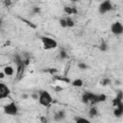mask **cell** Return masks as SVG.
Masks as SVG:
<instances>
[{
  "label": "cell",
  "instance_id": "2",
  "mask_svg": "<svg viewBox=\"0 0 123 123\" xmlns=\"http://www.w3.org/2000/svg\"><path fill=\"white\" fill-rule=\"evenodd\" d=\"M41 42H42V47L44 50H51V49H55L58 46V42L57 40H55L52 37H40Z\"/></svg>",
  "mask_w": 123,
  "mask_h": 123
},
{
  "label": "cell",
  "instance_id": "20",
  "mask_svg": "<svg viewBox=\"0 0 123 123\" xmlns=\"http://www.w3.org/2000/svg\"><path fill=\"white\" fill-rule=\"evenodd\" d=\"M60 58L61 59H66L67 58V54H66V52L64 50H61V52H60Z\"/></svg>",
  "mask_w": 123,
  "mask_h": 123
},
{
  "label": "cell",
  "instance_id": "14",
  "mask_svg": "<svg viewBox=\"0 0 123 123\" xmlns=\"http://www.w3.org/2000/svg\"><path fill=\"white\" fill-rule=\"evenodd\" d=\"M75 123H91L87 118L85 117H76Z\"/></svg>",
  "mask_w": 123,
  "mask_h": 123
},
{
  "label": "cell",
  "instance_id": "1",
  "mask_svg": "<svg viewBox=\"0 0 123 123\" xmlns=\"http://www.w3.org/2000/svg\"><path fill=\"white\" fill-rule=\"evenodd\" d=\"M37 100H38V103H39L41 106H43V107H49L50 104H51L52 101H53V98H52L51 94H50L48 91L43 90V91H41V92L39 93Z\"/></svg>",
  "mask_w": 123,
  "mask_h": 123
},
{
  "label": "cell",
  "instance_id": "10",
  "mask_svg": "<svg viewBox=\"0 0 123 123\" xmlns=\"http://www.w3.org/2000/svg\"><path fill=\"white\" fill-rule=\"evenodd\" d=\"M113 114L116 117H120L123 114V105L118 106V107H115L114 108V111H113Z\"/></svg>",
  "mask_w": 123,
  "mask_h": 123
},
{
  "label": "cell",
  "instance_id": "13",
  "mask_svg": "<svg viewBox=\"0 0 123 123\" xmlns=\"http://www.w3.org/2000/svg\"><path fill=\"white\" fill-rule=\"evenodd\" d=\"M107 99V96L105 94H96V103L105 102Z\"/></svg>",
  "mask_w": 123,
  "mask_h": 123
},
{
  "label": "cell",
  "instance_id": "19",
  "mask_svg": "<svg viewBox=\"0 0 123 123\" xmlns=\"http://www.w3.org/2000/svg\"><path fill=\"white\" fill-rule=\"evenodd\" d=\"M78 67L82 70H86L87 69V65L85 63V62H78Z\"/></svg>",
  "mask_w": 123,
  "mask_h": 123
},
{
  "label": "cell",
  "instance_id": "4",
  "mask_svg": "<svg viewBox=\"0 0 123 123\" xmlns=\"http://www.w3.org/2000/svg\"><path fill=\"white\" fill-rule=\"evenodd\" d=\"M111 31L114 36H120L123 34V25L119 21H115L111 25Z\"/></svg>",
  "mask_w": 123,
  "mask_h": 123
},
{
  "label": "cell",
  "instance_id": "18",
  "mask_svg": "<svg viewBox=\"0 0 123 123\" xmlns=\"http://www.w3.org/2000/svg\"><path fill=\"white\" fill-rule=\"evenodd\" d=\"M101 85L102 86H109V85H111V80L109 79V78H104L102 81H101Z\"/></svg>",
  "mask_w": 123,
  "mask_h": 123
},
{
  "label": "cell",
  "instance_id": "28",
  "mask_svg": "<svg viewBox=\"0 0 123 123\" xmlns=\"http://www.w3.org/2000/svg\"><path fill=\"white\" fill-rule=\"evenodd\" d=\"M10 4H11V1H5V5H8L9 6Z\"/></svg>",
  "mask_w": 123,
  "mask_h": 123
},
{
  "label": "cell",
  "instance_id": "17",
  "mask_svg": "<svg viewBox=\"0 0 123 123\" xmlns=\"http://www.w3.org/2000/svg\"><path fill=\"white\" fill-rule=\"evenodd\" d=\"M108 43H106L105 41H102V43L100 44V50L101 51H107L108 50Z\"/></svg>",
  "mask_w": 123,
  "mask_h": 123
},
{
  "label": "cell",
  "instance_id": "8",
  "mask_svg": "<svg viewBox=\"0 0 123 123\" xmlns=\"http://www.w3.org/2000/svg\"><path fill=\"white\" fill-rule=\"evenodd\" d=\"M3 72H4V74H5L6 76H12L13 73H14V69H13L12 66H11V65H7V66L4 67Z\"/></svg>",
  "mask_w": 123,
  "mask_h": 123
},
{
  "label": "cell",
  "instance_id": "3",
  "mask_svg": "<svg viewBox=\"0 0 123 123\" xmlns=\"http://www.w3.org/2000/svg\"><path fill=\"white\" fill-rule=\"evenodd\" d=\"M3 111L5 114H8V115H16L18 112L17 105L14 102H11L9 104H6L3 107Z\"/></svg>",
  "mask_w": 123,
  "mask_h": 123
},
{
  "label": "cell",
  "instance_id": "6",
  "mask_svg": "<svg viewBox=\"0 0 123 123\" xmlns=\"http://www.w3.org/2000/svg\"><path fill=\"white\" fill-rule=\"evenodd\" d=\"M10 93H11V90L9 86L3 83H0V100L8 98L10 96Z\"/></svg>",
  "mask_w": 123,
  "mask_h": 123
},
{
  "label": "cell",
  "instance_id": "29",
  "mask_svg": "<svg viewBox=\"0 0 123 123\" xmlns=\"http://www.w3.org/2000/svg\"><path fill=\"white\" fill-rule=\"evenodd\" d=\"M21 97H22V98H24V99H26V98L28 97V95H27V94H23V95H22Z\"/></svg>",
  "mask_w": 123,
  "mask_h": 123
},
{
  "label": "cell",
  "instance_id": "25",
  "mask_svg": "<svg viewBox=\"0 0 123 123\" xmlns=\"http://www.w3.org/2000/svg\"><path fill=\"white\" fill-rule=\"evenodd\" d=\"M39 11H40L39 8H37V7H35V8H34V12L37 13V12H39Z\"/></svg>",
  "mask_w": 123,
  "mask_h": 123
},
{
  "label": "cell",
  "instance_id": "16",
  "mask_svg": "<svg viewBox=\"0 0 123 123\" xmlns=\"http://www.w3.org/2000/svg\"><path fill=\"white\" fill-rule=\"evenodd\" d=\"M82 102L85 103V104H87V103L89 102V100H88V96H87V93H86V92H85V93L82 95Z\"/></svg>",
  "mask_w": 123,
  "mask_h": 123
},
{
  "label": "cell",
  "instance_id": "9",
  "mask_svg": "<svg viewBox=\"0 0 123 123\" xmlns=\"http://www.w3.org/2000/svg\"><path fill=\"white\" fill-rule=\"evenodd\" d=\"M63 11L64 12L67 14V15H71V14H76L78 12L75 8H72V7H68V6H65L63 8Z\"/></svg>",
  "mask_w": 123,
  "mask_h": 123
},
{
  "label": "cell",
  "instance_id": "24",
  "mask_svg": "<svg viewBox=\"0 0 123 123\" xmlns=\"http://www.w3.org/2000/svg\"><path fill=\"white\" fill-rule=\"evenodd\" d=\"M49 72L53 74V73H55V72H57V69H56V68H50V69H49Z\"/></svg>",
  "mask_w": 123,
  "mask_h": 123
},
{
  "label": "cell",
  "instance_id": "26",
  "mask_svg": "<svg viewBox=\"0 0 123 123\" xmlns=\"http://www.w3.org/2000/svg\"><path fill=\"white\" fill-rule=\"evenodd\" d=\"M6 75L4 74V72L2 71V72H0V79H4V77H5Z\"/></svg>",
  "mask_w": 123,
  "mask_h": 123
},
{
  "label": "cell",
  "instance_id": "11",
  "mask_svg": "<svg viewBox=\"0 0 123 123\" xmlns=\"http://www.w3.org/2000/svg\"><path fill=\"white\" fill-rule=\"evenodd\" d=\"M71 84H72L73 86H76V87H81V86H83V85H84L83 80H81V79H75Z\"/></svg>",
  "mask_w": 123,
  "mask_h": 123
},
{
  "label": "cell",
  "instance_id": "21",
  "mask_svg": "<svg viewBox=\"0 0 123 123\" xmlns=\"http://www.w3.org/2000/svg\"><path fill=\"white\" fill-rule=\"evenodd\" d=\"M60 25L62 27V28H66V21H65V18H62L60 19Z\"/></svg>",
  "mask_w": 123,
  "mask_h": 123
},
{
  "label": "cell",
  "instance_id": "23",
  "mask_svg": "<svg viewBox=\"0 0 123 123\" xmlns=\"http://www.w3.org/2000/svg\"><path fill=\"white\" fill-rule=\"evenodd\" d=\"M39 119H40V121H41L42 123H47V118H46V117H44V116H41Z\"/></svg>",
  "mask_w": 123,
  "mask_h": 123
},
{
  "label": "cell",
  "instance_id": "7",
  "mask_svg": "<svg viewBox=\"0 0 123 123\" xmlns=\"http://www.w3.org/2000/svg\"><path fill=\"white\" fill-rule=\"evenodd\" d=\"M65 116H66L65 111H64L63 110H62V111H59L58 112L55 113V115H54V120L60 122V121H62V120L65 118Z\"/></svg>",
  "mask_w": 123,
  "mask_h": 123
},
{
  "label": "cell",
  "instance_id": "27",
  "mask_svg": "<svg viewBox=\"0 0 123 123\" xmlns=\"http://www.w3.org/2000/svg\"><path fill=\"white\" fill-rule=\"evenodd\" d=\"M32 97H33L34 99H38V95H37V94H33Z\"/></svg>",
  "mask_w": 123,
  "mask_h": 123
},
{
  "label": "cell",
  "instance_id": "22",
  "mask_svg": "<svg viewBox=\"0 0 123 123\" xmlns=\"http://www.w3.org/2000/svg\"><path fill=\"white\" fill-rule=\"evenodd\" d=\"M59 81H62V82H65V83H70V80L69 79H67V78H65V77H58L57 78Z\"/></svg>",
  "mask_w": 123,
  "mask_h": 123
},
{
  "label": "cell",
  "instance_id": "5",
  "mask_svg": "<svg viewBox=\"0 0 123 123\" xmlns=\"http://www.w3.org/2000/svg\"><path fill=\"white\" fill-rule=\"evenodd\" d=\"M111 10H112V4H111V2L110 0H106V1L102 2L100 4V6H99V12L101 14L107 13Z\"/></svg>",
  "mask_w": 123,
  "mask_h": 123
},
{
  "label": "cell",
  "instance_id": "12",
  "mask_svg": "<svg viewBox=\"0 0 123 123\" xmlns=\"http://www.w3.org/2000/svg\"><path fill=\"white\" fill-rule=\"evenodd\" d=\"M97 114H98L97 109H96L95 107H91V108L89 109V111H88V115H89L90 117H95Z\"/></svg>",
  "mask_w": 123,
  "mask_h": 123
},
{
  "label": "cell",
  "instance_id": "15",
  "mask_svg": "<svg viewBox=\"0 0 123 123\" xmlns=\"http://www.w3.org/2000/svg\"><path fill=\"white\" fill-rule=\"evenodd\" d=\"M65 21H66V27H69V28H71V27H73L74 25H75V23H74V21L71 19V17H67V18H65Z\"/></svg>",
  "mask_w": 123,
  "mask_h": 123
},
{
  "label": "cell",
  "instance_id": "30",
  "mask_svg": "<svg viewBox=\"0 0 123 123\" xmlns=\"http://www.w3.org/2000/svg\"><path fill=\"white\" fill-rule=\"evenodd\" d=\"M0 26H1V20H0Z\"/></svg>",
  "mask_w": 123,
  "mask_h": 123
}]
</instances>
